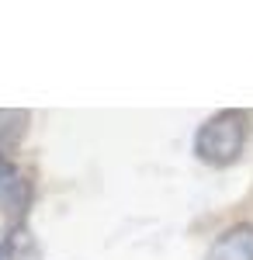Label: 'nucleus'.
<instances>
[{"label":"nucleus","instance_id":"obj_4","mask_svg":"<svg viewBox=\"0 0 253 260\" xmlns=\"http://www.w3.org/2000/svg\"><path fill=\"white\" fill-rule=\"evenodd\" d=\"M0 260H7V257H4V253H0Z\"/></svg>","mask_w":253,"mask_h":260},{"label":"nucleus","instance_id":"obj_3","mask_svg":"<svg viewBox=\"0 0 253 260\" xmlns=\"http://www.w3.org/2000/svg\"><path fill=\"white\" fill-rule=\"evenodd\" d=\"M0 201H7L11 208H18L24 201V177L11 160H0Z\"/></svg>","mask_w":253,"mask_h":260},{"label":"nucleus","instance_id":"obj_1","mask_svg":"<svg viewBox=\"0 0 253 260\" xmlns=\"http://www.w3.org/2000/svg\"><path fill=\"white\" fill-rule=\"evenodd\" d=\"M246 136H250L246 111H239V108L215 111L195 132V156L208 167H233L246 149Z\"/></svg>","mask_w":253,"mask_h":260},{"label":"nucleus","instance_id":"obj_2","mask_svg":"<svg viewBox=\"0 0 253 260\" xmlns=\"http://www.w3.org/2000/svg\"><path fill=\"white\" fill-rule=\"evenodd\" d=\"M205 260H253V222H239L212 243Z\"/></svg>","mask_w":253,"mask_h":260}]
</instances>
